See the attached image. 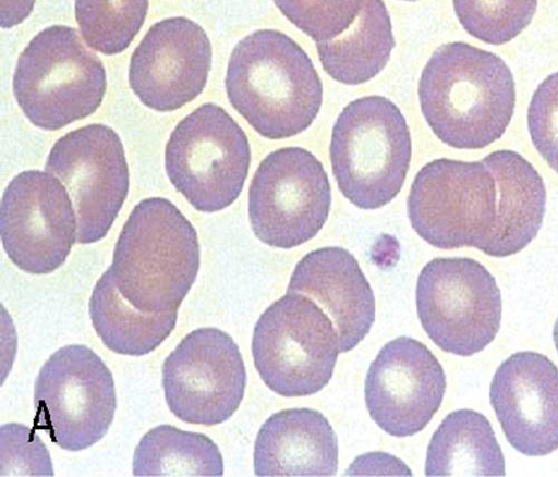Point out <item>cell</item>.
Masks as SVG:
<instances>
[{
    "instance_id": "6da1fadb",
    "label": "cell",
    "mask_w": 558,
    "mask_h": 477,
    "mask_svg": "<svg viewBox=\"0 0 558 477\" xmlns=\"http://www.w3.org/2000/svg\"><path fill=\"white\" fill-rule=\"evenodd\" d=\"M417 93L435 135L458 150L493 145L505 134L517 106L515 80L504 60L462 41L439 47Z\"/></svg>"
},
{
    "instance_id": "7a4b0ae2",
    "label": "cell",
    "mask_w": 558,
    "mask_h": 477,
    "mask_svg": "<svg viewBox=\"0 0 558 477\" xmlns=\"http://www.w3.org/2000/svg\"><path fill=\"white\" fill-rule=\"evenodd\" d=\"M225 86L231 107L269 139L306 131L323 103L312 60L294 39L275 29L256 30L236 45Z\"/></svg>"
},
{
    "instance_id": "3957f363",
    "label": "cell",
    "mask_w": 558,
    "mask_h": 477,
    "mask_svg": "<svg viewBox=\"0 0 558 477\" xmlns=\"http://www.w3.org/2000/svg\"><path fill=\"white\" fill-rule=\"evenodd\" d=\"M201 268L192 222L168 199L138 203L126 220L110 267L117 288L146 313L178 310Z\"/></svg>"
},
{
    "instance_id": "277c9868",
    "label": "cell",
    "mask_w": 558,
    "mask_h": 477,
    "mask_svg": "<svg viewBox=\"0 0 558 477\" xmlns=\"http://www.w3.org/2000/svg\"><path fill=\"white\" fill-rule=\"evenodd\" d=\"M330 157L342 195L362 210L390 204L402 189L412 139L400 109L384 97L351 102L332 132Z\"/></svg>"
},
{
    "instance_id": "5b68a950",
    "label": "cell",
    "mask_w": 558,
    "mask_h": 477,
    "mask_svg": "<svg viewBox=\"0 0 558 477\" xmlns=\"http://www.w3.org/2000/svg\"><path fill=\"white\" fill-rule=\"evenodd\" d=\"M13 89L32 124L58 131L98 111L107 72L76 29L54 25L38 33L21 54Z\"/></svg>"
},
{
    "instance_id": "8992f818",
    "label": "cell",
    "mask_w": 558,
    "mask_h": 477,
    "mask_svg": "<svg viewBox=\"0 0 558 477\" xmlns=\"http://www.w3.org/2000/svg\"><path fill=\"white\" fill-rule=\"evenodd\" d=\"M253 358L264 384L283 397H304L330 383L341 354L329 315L311 298L288 293L259 317Z\"/></svg>"
},
{
    "instance_id": "52a82bcc",
    "label": "cell",
    "mask_w": 558,
    "mask_h": 477,
    "mask_svg": "<svg viewBox=\"0 0 558 477\" xmlns=\"http://www.w3.org/2000/svg\"><path fill=\"white\" fill-rule=\"evenodd\" d=\"M251 162L245 131L214 103L202 106L178 123L165 154L172 185L206 213L221 211L240 198Z\"/></svg>"
},
{
    "instance_id": "ba28073f",
    "label": "cell",
    "mask_w": 558,
    "mask_h": 477,
    "mask_svg": "<svg viewBox=\"0 0 558 477\" xmlns=\"http://www.w3.org/2000/svg\"><path fill=\"white\" fill-rule=\"evenodd\" d=\"M498 215L495 176L483 162L438 159L414 178L408 197L412 228L442 250L485 253Z\"/></svg>"
},
{
    "instance_id": "9c48e42d",
    "label": "cell",
    "mask_w": 558,
    "mask_h": 477,
    "mask_svg": "<svg viewBox=\"0 0 558 477\" xmlns=\"http://www.w3.org/2000/svg\"><path fill=\"white\" fill-rule=\"evenodd\" d=\"M416 311L428 338L444 352L471 357L487 348L501 325L495 277L470 258H437L418 274Z\"/></svg>"
},
{
    "instance_id": "30bf717a",
    "label": "cell",
    "mask_w": 558,
    "mask_h": 477,
    "mask_svg": "<svg viewBox=\"0 0 558 477\" xmlns=\"http://www.w3.org/2000/svg\"><path fill=\"white\" fill-rule=\"evenodd\" d=\"M34 428L61 449L78 452L101 441L113 423L112 372L92 350L65 346L41 367L34 390Z\"/></svg>"
},
{
    "instance_id": "8fae6325",
    "label": "cell",
    "mask_w": 558,
    "mask_h": 477,
    "mask_svg": "<svg viewBox=\"0 0 558 477\" xmlns=\"http://www.w3.org/2000/svg\"><path fill=\"white\" fill-rule=\"evenodd\" d=\"M331 206L328 173L303 148L268 155L251 183V225L259 241L272 248L289 250L312 241L327 223Z\"/></svg>"
},
{
    "instance_id": "7c38bea8",
    "label": "cell",
    "mask_w": 558,
    "mask_h": 477,
    "mask_svg": "<svg viewBox=\"0 0 558 477\" xmlns=\"http://www.w3.org/2000/svg\"><path fill=\"white\" fill-rule=\"evenodd\" d=\"M45 170L65 185L74 201L76 243L101 242L129 194V167L118 133L89 124L65 134L52 148Z\"/></svg>"
},
{
    "instance_id": "4fadbf2b",
    "label": "cell",
    "mask_w": 558,
    "mask_h": 477,
    "mask_svg": "<svg viewBox=\"0 0 558 477\" xmlns=\"http://www.w3.org/2000/svg\"><path fill=\"white\" fill-rule=\"evenodd\" d=\"M162 384L166 402L175 417L215 426L240 408L247 372L239 345L227 332L201 328L189 333L167 357Z\"/></svg>"
},
{
    "instance_id": "5bb4252c",
    "label": "cell",
    "mask_w": 558,
    "mask_h": 477,
    "mask_svg": "<svg viewBox=\"0 0 558 477\" xmlns=\"http://www.w3.org/2000/svg\"><path fill=\"white\" fill-rule=\"evenodd\" d=\"M0 234L23 271L49 274L63 266L76 243L77 219L62 182L37 170L16 175L4 191Z\"/></svg>"
},
{
    "instance_id": "9a60e30c",
    "label": "cell",
    "mask_w": 558,
    "mask_h": 477,
    "mask_svg": "<svg viewBox=\"0 0 558 477\" xmlns=\"http://www.w3.org/2000/svg\"><path fill=\"white\" fill-rule=\"evenodd\" d=\"M445 370L423 343L411 338L389 342L371 364L365 378L369 416L391 437L424 431L442 405Z\"/></svg>"
},
{
    "instance_id": "2e32d148",
    "label": "cell",
    "mask_w": 558,
    "mask_h": 477,
    "mask_svg": "<svg viewBox=\"0 0 558 477\" xmlns=\"http://www.w3.org/2000/svg\"><path fill=\"white\" fill-rule=\"evenodd\" d=\"M211 61V42L201 25L167 19L149 29L132 54L130 87L149 109L173 112L204 91Z\"/></svg>"
},
{
    "instance_id": "e0dca14e",
    "label": "cell",
    "mask_w": 558,
    "mask_h": 477,
    "mask_svg": "<svg viewBox=\"0 0 558 477\" xmlns=\"http://www.w3.org/2000/svg\"><path fill=\"white\" fill-rule=\"evenodd\" d=\"M490 404L508 443L526 456L558 449V368L546 356L520 352L496 370Z\"/></svg>"
},
{
    "instance_id": "ac0fdd59",
    "label": "cell",
    "mask_w": 558,
    "mask_h": 477,
    "mask_svg": "<svg viewBox=\"0 0 558 477\" xmlns=\"http://www.w3.org/2000/svg\"><path fill=\"white\" fill-rule=\"evenodd\" d=\"M288 293L304 295L328 313L341 354L354 350L376 321V297L355 257L340 247L320 248L296 265Z\"/></svg>"
},
{
    "instance_id": "d6986e66",
    "label": "cell",
    "mask_w": 558,
    "mask_h": 477,
    "mask_svg": "<svg viewBox=\"0 0 558 477\" xmlns=\"http://www.w3.org/2000/svg\"><path fill=\"white\" fill-rule=\"evenodd\" d=\"M257 476H335L339 444L327 417L310 408L271 415L255 442Z\"/></svg>"
},
{
    "instance_id": "ffe728a7",
    "label": "cell",
    "mask_w": 558,
    "mask_h": 477,
    "mask_svg": "<svg viewBox=\"0 0 558 477\" xmlns=\"http://www.w3.org/2000/svg\"><path fill=\"white\" fill-rule=\"evenodd\" d=\"M483 162L495 176L497 223L484 253L494 258L514 256L537 236L546 212V187L537 170L520 154L499 150Z\"/></svg>"
},
{
    "instance_id": "44dd1931",
    "label": "cell",
    "mask_w": 558,
    "mask_h": 477,
    "mask_svg": "<svg viewBox=\"0 0 558 477\" xmlns=\"http://www.w3.org/2000/svg\"><path fill=\"white\" fill-rule=\"evenodd\" d=\"M396 46L391 17L383 0H365L352 26L339 37L316 44L320 64L333 80L360 85L378 76Z\"/></svg>"
},
{
    "instance_id": "7402d4cb",
    "label": "cell",
    "mask_w": 558,
    "mask_h": 477,
    "mask_svg": "<svg viewBox=\"0 0 558 477\" xmlns=\"http://www.w3.org/2000/svg\"><path fill=\"white\" fill-rule=\"evenodd\" d=\"M427 476H505V457L490 421L473 409L450 413L427 451Z\"/></svg>"
},
{
    "instance_id": "603a6c76",
    "label": "cell",
    "mask_w": 558,
    "mask_h": 477,
    "mask_svg": "<svg viewBox=\"0 0 558 477\" xmlns=\"http://www.w3.org/2000/svg\"><path fill=\"white\" fill-rule=\"evenodd\" d=\"M89 317L104 344L112 352L142 357L156 351L174 330L178 310L146 313L121 294L110 268L93 290Z\"/></svg>"
},
{
    "instance_id": "cb8c5ba5",
    "label": "cell",
    "mask_w": 558,
    "mask_h": 477,
    "mask_svg": "<svg viewBox=\"0 0 558 477\" xmlns=\"http://www.w3.org/2000/svg\"><path fill=\"white\" fill-rule=\"evenodd\" d=\"M132 470L134 476H222L223 460L208 437L161 425L140 441Z\"/></svg>"
},
{
    "instance_id": "d4e9b609",
    "label": "cell",
    "mask_w": 558,
    "mask_h": 477,
    "mask_svg": "<svg viewBox=\"0 0 558 477\" xmlns=\"http://www.w3.org/2000/svg\"><path fill=\"white\" fill-rule=\"evenodd\" d=\"M149 0H75V17L92 50L111 57L124 52L142 30Z\"/></svg>"
},
{
    "instance_id": "484cf974",
    "label": "cell",
    "mask_w": 558,
    "mask_h": 477,
    "mask_svg": "<svg viewBox=\"0 0 558 477\" xmlns=\"http://www.w3.org/2000/svg\"><path fill=\"white\" fill-rule=\"evenodd\" d=\"M459 23L473 37L504 45L532 23L538 0H452Z\"/></svg>"
},
{
    "instance_id": "4316f807",
    "label": "cell",
    "mask_w": 558,
    "mask_h": 477,
    "mask_svg": "<svg viewBox=\"0 0 558 477\" xmlns=\"http://www.w3.org/2000/svg\"><path fill=\"white\" fill-rule=\"evenodd\" d=\"M276 8L316 44L332 40L348 30L365 0H272Z\"/></svg>"
},
{
    "instance_id": "83f0119b",
    "label": "cell",
    "mask_w": 558,
    "mask_h": 477,
    "mask_svg": "<svg viewBox=\"0 0 558 477\" xmlns=\"http://www.w3.org/2000/svg\"><path fill=\"white\" fill-rule=\"evenodd\" d=\"M0 466L2 476H54L50 452L36 429L16 423L0 428Z\"/></svg>"
},
{
    "instance_id": "f1b7e54d",
    "label": "cell",
    "mask_w": 558,
    "mask_h": 477,
    "mask_svg": "<svg viewBox=\"0 0 558 477\" xmlns=\"http://www.w3.org/2000/svg\"><path fill=\"white\" fill-rule=\"evenodd\" d=\"M527 119L534 147L558 174V72L546 77L535 90Z\"/></svg>"
},
{
    "instance_id": "f546056e",
    "label": "cell",
    "mask_w": 558,
    "mask_h": 477,
    "mask_svg": "<svg viewBox=\"0 0 558 477\" xmlns=\"http://www.w3.org/2000/svg\"><path fill=\"white\" fill-rule=\"evenodd\" d=\"M36 0H0V26L4 29L22 24L32 14Z\"/></svg>"
},
{
    "instance_id": "4dcf8cb0",
    "label": "cell",
    "mask_w": 558,
    "mask_h": 477,
    "mask_svg": "<svg viewBox=\"0 0 558 477\" xmlns=\"http://www.w3.org/2000/svg\"><path fill=\"white\" fill-rule=\"evenodd\" d=\"M553 340H554V344H555V347H556V351L558 354V317H557V320L555 322L554 330H553Z\"/></svg>"
},
{
    "instance_id": "1f68e13d",
    "label": "cell",
    "mask_w": 558,
    "mask_h": 477,
    "mask_svg": "<svg viewBox=\"0 0 558 477\" xmlns=\"http://www.w3.org/2000/svg\"><path fill=\"white\" fill-rule=\"evenodd\" d=\"M402 2H410V3H414V2H417V0H402Z\"/></svg>"
}]
</instances>
